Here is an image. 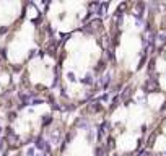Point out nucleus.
I'll return each instance as SVG.
<instances>
[{
  "label": "nucleus",
  "mask_w": 166,
  "mask_h": 156,
  "mask_svg": "<svg viewBox=\"0 0 166 156\" xmlns=\"http://www.w3.org/2000/svg\"><path fill=\"white\" fill-rule=\"evenodd\" d=\"M36 146L43 150V148H44V140H41V138H39V140H38V143H36Z\"/></svg>",
  "instance_id": "1"
}]
</instances>
